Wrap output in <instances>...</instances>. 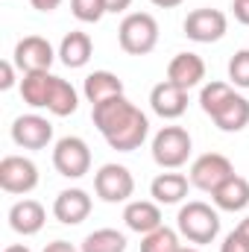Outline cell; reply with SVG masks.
Returning <instances> with one entry per match:
<instances>
[{
    "mask_svg": "<svg viewBox=\"0 0 249 252\" xmlns=\"http://www.w3.org/2000/svg\"><path fill=\"white\" fill-rule=\"evenodd\" d=\"M47 223V211L38 199H18L12 208H9V226L12 232L24 235V238H32L44 229Z\"/></svg>",
    "mask_w": 249,
    "mask_h": 252,
    "instance_id": "obj_15",
    "label": "cell"
},
{
    "mask_svg": "<svg viewBox=\"0 0 249 252\" xmlns=\"http://www.w3.org/2000/svg\"><path fill=\"white\" fill-rule=\"evenodd\" d=\"M232 12L244 27H249V0H232Z\"/></svg>",
    "mask_w": 249,
    "mask_h": 252,
    "instance_id": "obj_31",
    "label": "cell"
},
{
    "mask_svg": "<svg viewBox=\"0 0 249 252\" xmlns=\"http://www.w3.org/2000/svg\"><path fill=\"white\" fill-rule=\"evenodd\" d=\"M217 211H244L249 205V179H244L241 173H232L220 188L211 193Z\"/></svg>",
    "mask_w": 249,
    "mask_h": 252,
    "instance_id": "obj_19",
    "label": "cell"
},
{
    "mask_svg": "<svg viewBox=\"0 0 249 252\" xmlns=\"http://www.w3.org/2000/svg\"><path fill=\"white\" fill-rule=\"evenodd\" d=\"M3 252H32L30 247H24V244H12V247H6Z\"/></svg>",
    "mask_w": 249,
    "mask_h": 252,
    "instance_id": "obj_36",
    "label": "cell"
},
{
    "mask_svg": "<svg viewBox=\"0 0 249 252\" xmlns=\"http://www.w3.org/2000/svg\"><path fill=\"white\" fill-rule=\"evenodd\" d=\"M76 109H79V91H76L67 79L56 76V79H53V88H50L47 112L56 115V118H67V115H73Z\"/></svg>",
    "mask_w": 249,
    "mask_h": 252,
    "instance_id": "obj_23",
    "label": "cell"
},
{
    "mask_svg": "<svg viewBox=\"0 0 249 252\" xmlns=\"http://www.w3.org/2000/svg\"><path fill=\"white\" fill-rule=\"evenodd\" d=\"M150 150H153V161L161 170H179L193 153V138L185 126H161Z\"/></svg>",
    "mask_w": 249,
    "mask_h": 252,
    "instance_id": "obj_4",
    "label": "cell"
},
{
    "mask_svg": "<svg viewBox=\"0 0 249 252\" xmlns=\"http://www.w3.org/2000/svg\"><path fill=\"white\" fill-rule=\"evenodd\" d=\"M229 82L235 88H249V47L238 50L229 59Z\"/></svg>",
    "mask_w": 249,
    "mask_h": 252,
    "instance_id": "obj_28",
    "label": "cell"
},
{
    "mask_svg": "<svg viewBox=\"0 0 249 252\" xmlns=\"http://www.w3.org/2000/svg\"><path fill=\"white\" fill-rule=\"evenodd\" d=\"M56 59H59V50H53V44L44 35H24L12 50V62L21 73L50 70Z\"/></svg>",
    "mask_w": 249,
    "mask_h": 252,
    "instance_id": "obj_8",
    "label": "cell"
},
{
    "mask_svg": "<svg viewBox=\"0 0 249 252\" xmlns=\"http://www.w3.org/2000/svg\"><path fill=\"white\" fill-rule=\"evenodd\" d=\"M91 208H94V202H91L88 190L82 188H64L53 199V217L64 226H79L82 220H88Z\"/></svg>",
    "mask_w": 249,
    "mask_h": 252,
    "instance_id": "obj_12",
    "label": "cell"
},
{
    "mask_svg": "<svg viewBox=\"0 0 249 252\" xmlns=\"http://www.w3.org/2000/svg\"><path fill=\"white\" fill-rule=\"evenodd\" d=\"M211 121L217 124V129H223V132H241V129H247L249 126V100L244 94L235 91Z\"/></svg>",
    "mask_w": 249,
    "mask_h": 252,
    "instance_id": "obj_22",
    "label": "cell"
},
{
    "mask_svg": "<svg viewBox=\"0 0 249 252\" xmlns=\"http://www.w3.org/2000/svg\"><path fill=\"white\" fill-rule=\"evenodd\" d=\"M182 252H199V250H193V247H182Z\"/></svg>",
    "mask_w": 249,
    "mask_h": 252,
    "instance_id": "obj_38",
    "label": "cell"
},
{
    "mask_svg": "<svg viewBox=\"0 0 249 252\" xmlns=\"http://www.w3.org/2000/svg\"><path fill=\"white\" fill-rule=\"evenodd\" d=\"M232 94H235V85H232V82H220V79L205 82L202 91H199V109H202L208 118H214Z\"/></svg>",
    "mask_w": 249,
    "mask_h": 252,
    "instance_id": "obj_25",
    "label": "cell"
},
{
    "mask_svg": "<svg viewBox=\"0 0 249 252\" xmlns=\"http://www.w3.org/2000/svg\"><path fill=\"white\" fill-rule=\"evenodd\" d=\"M176 229L185 241L196 244V247H205V244L217 241V235H220V211L211 208L208 202L190 199L176 214Z\"/></svg>",
    "mask_w": 249,
    "mask_h": 252,
    "instance_id": "obj_2",
    "label": "cell"
},
{
    "mask_svg": "<svg viewBox=\"0 0 249 252\" xmlns=\"http://www.w3.org/2000/svg\"><path fill=\"white\" fill-rule=\"evenodd\" d=\"M182 30H185L187 38L196 41V44H214V41H220V38L226 35V30H229V18H226L220 9H208V6H202V9L187 12Z\"/></svg>",
    "mask_w": 249,
    "mask_h": 252,
    "instance_id": "obj_9",
    "label": "cell"
},
{
    "mask_svg": "<svg viewBox=\"0 0 249 252\" xmlns=\"http://www.w3.org/2000/svg\"><path fill=\"white\" fill-rule=\"evenodd\" d=\"M118 44L129 56H147L158 44V21L150 12H129L118 27Z\"/></svg>",
    "mask_w": 249,
    "mask_h": 252,
    "instance_id": "obj_3",
    "label": "cell"
},
{
    "mask_svg": "<svg viewBox=\"0 0 249 252\" xmlns=\"http://www.w3.org/2000/svg\"><path fill=\"white\" fill-rule=\"evenodd\" d=\"M53 79H56V73H50V70L24 73V76H21V97H24V103L32 106V109H47Z\"/></svg>",
    "mask_w": 249,
    "mask_h": 252,
    "instance_id": "obj_21",
    "label": "cell"
},
{
    "mask_svg": "<svg viewBox=\"0 0 249 252\" xmlns=\"http://www.w3.org/2000/svg\"><path fill=\"white\" fill-rule=\"evenodd\" d=\"M220 252H249V238L241 232V229H232V232L223 238Z\"/></svg>",
    "mask_w": 249,
    "mask_h": 252,
    "instance_id": "obj_29",
    "label": "cell"
},
{
    "mask_svg": "<svg viewBox=\"0 0 249 252\" xmlns=\"http://www.w3.org/2000/svg\"><path fill=\"white\" fill-rule=\"evenodd\" d=\"M91 121L97 126V132L106 138V144L118 153L138 150L150 135V118L132 100H126V94L91 106Z\"/></svg>",
    "mask_w": 249,
    "mask_h": 252,
    "instance_id": "obj_1",
    "label": "cell"
},
{
    "mask_svg": "<svg viewBox=\"0 0 249 252\" xmlns=\"http://www.w3.org/2000/svg\"><path fill=\"white\" fill-rule=\"evenodd\" d=\"M238 229H241V232L249 238V217H244V220H241V226H238Z\"/></svg>",
    "mask_w": 249,
    "mask_h": 252,
    "instance_id": "obj_37",
    "label": "cell"
},
{
    "mask_svg": "<svg viewBox=\"0 0 249 252\" xmlns=\"http://www.w3.org/2000/svg\"><path fill=\"white\" fill-rule=\"evenodd\" d=\"M94 193L103 199V202H129V196L135 193V176L126 164L118 161H109L103 164L97 173H94Z\"/></svg>",
    "mask_w": 249,
    "mask_h": 252,
    "instance_id": "obj_6",
    "label": "cell"
},
{
    "mask_svg": "<svg viewBox=\"0 0 249 252\" xmlns=\"http://www.w3.org/2000/svg\"><path fill=\"white\" fill-rule=\"evenodd\" d=\"M153 6H158V9H176V6H182L185 0H150Z\"/></svg>",
    "mask_w": 249,
    "mask_h": 252,
    "instance_id": "obj_35",
    "label": "cell"
},
{
    "mask_svg": "<svg viewBox=\"0 0 249 252\" xmlns=\"http://www.w3.org/2000/svg\"><path fill=\"white\" fill-rule=\"evenodd\" d=\"M179 229H167L158 226L156 232L141 238V252H182V241H179Z\"/></svg>",
    "mask_w": 249,
    "mask_h": 252,
    "instance_id": "obj_26",
    "label": "cell"
},
{
    "mask_svg": "<svg viewBox=\"0 0 249 252\" xmlns=\"http://www.w3.org/2000/svg\"><path fill=\"white\" fill-rule=\"evenodd\" d=\"M124 223L129 232H135L141 238L156 232L158 226H164L161 223V208H158L156 199H129L124 208Z\"/></svg>",
    "mask_w": 249,
    "mask_h": 252,
    "instance_id": "obj_14",
    "label": "cell"
},
{
    "mask_svg": "<svg viewBox=\"0 0 249 252\" xmlns=\"http://www.w3.org/2000/svg\"><path fill=\"white\" fill-rule=\"evenodd\" d=\"M150 109L161 118V121H176L187 112V91L173 85L170 79L158 82L153 91H150Z\"/></svg>",
    "mask_w": 249,
    "mask_h": 252,
    "instance_id": "obj_13",
    "label": "cell"
},
{
    "mask_svg": "<svg viewBox=\"0 0 249 252\" xmlns=\"http://www.w3.org/2000/svg\"><path fill=\"white\" fill-rule=\"evenodd\" d=\"M187 188H190V179L185 173H158L153 182H150V196L158 202V205H179L187 196Z\"/></svg>",
    "mask_w": 249,
    "mask_h": 252,
    "instance_id": "obj_17",
    "label": "cell"
},
{
    "mask_svg": "<svg viewBox=\"0 0 249 252\" xmlns=\"http://www.w3.org/2000/svg\"><path fill=\"white\" fill-rule=\"evenodd\" d=\"M32 3V9H38V12H56L59 6H62V0H30Z\"/></svg>",
    "mask_w": 249,
    "mask_h": 252,
    "instance_id": "obj_34",
    "label": "cell"
},
{
    "mask_svg": "<svg viewBox=\"0 0 249 252\" xmlns=\"http://www.w3.org/2000/svg\"><path fill=\"white\" fill-rule=\"evenodd\" d=\"M232 173H235V164L223 153H202L199 158H193L187 179H190L193 188L205 190V193H214Z\"/></svg>",
    "mask_w": 249,
    "mask_h": 252,
    "instance_id": "obj_7",
    "label": "cell"
},
{
    "mask_svg": "<svg viewBox=\"0 0 249 252\" xmlns=\"http://www.w3.org/2000/svg\"><path fill=\"white\" fill-rule=\"evenodd\" d=\"M12 141L21 150H44L53 141V124L47 118L35 115V112L21 115V118L12 121Z\"/></svg>",
    "mask_w": 249,
    "mask_h": 252,
    "instance_id": "obj_11",
    "label": "cell"
},
{
    "mask_svg": "<svg viewBox=\"0 0 249 252\" xmlns=\"http://www.w3.org/2000/svg\"><path fill=\"white\" fill-rule=\"evenodd\" d=\"M167 79L173 82V85H179V88H196V85H202V79H205V62H202V56H196V53H176L170 64H167Z\"/></svg>",
    "mask_w": 249,
    "mask_h": 252,
    "instance_id": "obj_16",
    "label": "cell"
},
{
    "mask_svg": "<svg viewBox=\"0 0 249 252\" xmlns=\"http://www.w3.org/2000/svg\"><path fill=\"white\" fill-rule=\"evenodd\" d=\"M0 188L6 193H30L38 188V167L27 156H3L0 161Z\"/></svg>",
    "mask_w": 249,
    "mask_h": 252,
    "instance_id": "obj_10",
    "label": "cell"
},
{
    "mask_svg": "<svg viewBox=\"0 0 249 252\" xmlns=\"http://www.w3.org/2000/svg\"><path fill=\"white\" fill-rule=\"evenodd\" d=\"M126 235L118 229H94L82 238L79 252H126Z\"/></svg>",
    "mask_w": 249,
    "mask_h": 252,
    "instance_id": "obj_24",
    "label": "cell"
},
{
    "mask_svg": "<svg viewBox=\"0 0 249 252\" xmlns=\"http://www.w3.org/2000/svg\"><path fill=\"white\" fill-rule=\"evenodd\" d=\"M91 53H94V41L82 30H70L59 44V62L64 67H85L91 62Z\"/></svg>",
    "mask_w": 249,
    "mask_h": 252,
    "instance_id": "obj_20",
    "label": "cell"
},
{
    "mask_svg": "<svg viewBox=\"0 0 249 252\" xmlns=\"http://www.w3.org/2000/svg\"><path fill=\"white\" fill-rule=\"evenodd\" d=\"M82 94H85V100H88L91 106L106 103V100L124 94V79H121L118 73H112V70H94V73L85 76V82H82Z\"/></svg>",
    "mask_w": 249,
    "mask_h": 252,
    "instance_id": "obj_18",
    "label": "cell"
},
{
    "mask_svg": "<svg viewBox=\"0 0 249 252\" xmlns=\"http://www.w3.org/2000/svg\"><path fill=\"white\" fill-rule=\"evenodd\" d=\"M41 252H79V250H76L70 241H53V244H47Z\"/></svg>",
    "mask_w": 249,
    "mask_h": 252,
    "instance_id": "obj_33",
    "label": "cell"
},
{
    "mask_svg": "<svg viewBox=\"0 0 249 252\" xmlns=\"http://www.w3.org/2000/svg\"><path fill=\"white\" fill-rule=\"evenodd\" d=\"M70 12L82 24H97L103 15H109L103 0H70Z\"/></svg>",
    "mask_w": 249,
    "mask_h": 252,
    "instance_id": "obj_27",
    "label": "cell"
},
{
    "mask_svg": "<svg viewBox=\"0 0 249 252\" xmlns=\"http://www.w3.org/2000/svg\"><path fill=\"white\" fill-rule=\"evenodd\" d=\"M103 3H106V12L109 15H121V12H126L132 6V0H103Z\"/></svg>",
    "mask_w": 249,
    "mask_h": 252,
    "instance_id": "obj_32",
    "label": "cell"
},
{
    "mask_svg": "<svg viewBox=\"0 0 249 252\" xmlns=\"http://www.w3.org/2000/svg\"><path fill=\"white\" fill-rule=\"evenodd\" d=\"M15 70H18V67H15L12 59H6V62L0 64V88H3V91H9V88L15 85Z\"/></svg>",
    "mask_w": 249,
    "mask_h": 252,
    "instance_id": "obj_30",
    "label": "cell"
},
{
    "mask_svg": "<svg viewBox=\"0 0 249 252\" xmlns=\"http://www.w3.org/2000/svg\"><path fill=\"white\" fill-rule=\"evenodd\" d=\"M53 167L64 179H82L91 170V147L79 135H64L53 144Z\"/></svg>",
    "mask_w": 249,
    "mask_h": 252,
    "instance_id": "obj_5",
    "label": "cell"
}]
</instances>
